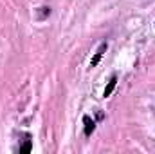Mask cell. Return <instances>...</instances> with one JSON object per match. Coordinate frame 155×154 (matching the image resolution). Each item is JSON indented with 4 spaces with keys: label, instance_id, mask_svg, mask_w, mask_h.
Segmentation results:
<instances>
[{
    "label": "cell",
    "instance_id": "cell-4",
    "mask_svg": "<svg viewBox=\"0 0 155 154\" xmlns=\"http://www.w3.org/2000/svg\"><path fill=\"white\" fill-rule=\"evenodd\" d=\"M31 149H33V142H31V136H29V134H25L24 145H20V147H18V152H20V154H24V152H31Z\"/></svg>",
    "mask_w": 155,
    "mask_h": 154
},
{
    "label": "cell",
    "instance_id": "cell-3",
    "mask_svg": "<svg viewBox=\"0 0 155 154\" xmlns=\"http://www.w3.org/2000/svg\"><path fill=\"white\" fill-rule=\"evenodd\" d=\"M83 123H85V136H90L92 132H94V129H96V123H94V120H90V116H83Z\"/></svg>",
    "mask_w": 155,
    "mask_h": 154
},
{
    "label": "cell",
    "instance_id": "cell-2",
    "mask_svg": "<svg viewBox=\"0 0 155 154\" xmlns=\"http://www.w3.org/2000/svg\"><path fill=\"white\" fill-rule=\"evenodd\" d=\"M116 85H117V75H112V76H110V82H108V85H107V87H105V91H103V96H105V98H108V96L114 93Z\"/></svg>",
    "mask_w": 155,
    "mask_h": 154
},
{
    "label": "cell",
    "instance_id": "cell-1",
    "mask_svg": "<svg viewBox=\"0 0 155 154\" xmlns=\"http://www.w3.org/2000/svg\"><path fill=\"white\" fill-rule=\"evenodd\" d=\"M107 49H108V42H101V45L97 47V51L94 53V56H92V60H90V67H97V64L101 62V58H103V54L107 53Z\"/></svg>",
    "mask_w": 155,
    "mask_h": 154
}]
</instances>
